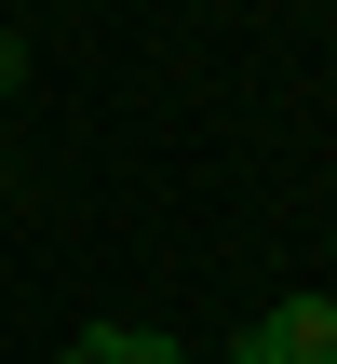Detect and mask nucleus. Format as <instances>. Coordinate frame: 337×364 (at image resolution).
<instances>
[{"instance_id":"1","label":"nucleus","mask_w":337,"mask_h":364,"mask_svg":"<svg viewBox=\"0 0 337 364\" xmlns=\"http://www.w3.org/2000/svg\"><path fill=\"white\" fill-rule=\"evenodd\" d=\"M257 351H270V364H337V297H270Z\"/></svg>"},{"instance_id":"2","label":"nucleus","mask_w":337,"mask_h":364,"mask_svg":"<svg viewBox=\"0 0 337 364\" xmlns=\"http://www.w3.org/2000/svg\"><path fill=\"white\" fill-rule=\"evenodd\" d=\"M54 364H189V338L176 324H81Z\"/></svg>"},{"instance_id":"3","label":"nucleus","mask_w":337,"mask_h":364,"mask_svg":"<svg viewBox=\"0 0 337 364\" xmlns=\"http://www.w3.org/2000/svg\"><path fill=\"white\" fill-rule=\"evenodd\" d=\"M14 95H27V41L0 27V108H14Z\"/></svg>"},{"instance_id":"4","label":"nucleus","mask_w":337,"mask_h":364,"mask_svg":"<svg viewBox=\"0 0 337 364\" xmlns=\"http://www.w3.org/2000/svg\"><path fill=\"white\" fill-rule=\"evenodd\" d=\"M0 176H14V122H0Z\"/></svg>"},{"instance_id":"5","label":"nucleus","mask_w":337,"mask_h":364,"mask_svg":"<svg viewBox=\"0 0 337 364\" xmlns=\"http://www.w3.org/2000/svg\"><path fill=\"white\" fill-rule=\"evenodd\" d=\"M230 364H270V351H257V338H243V351H230Z\"/></svg>"}]
</instances>
